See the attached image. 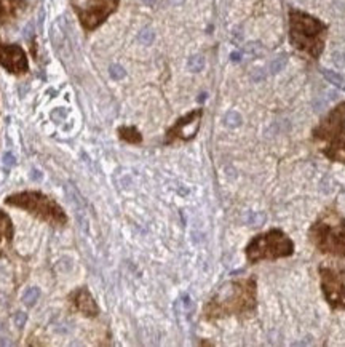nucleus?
Wrapping results in <instances>:
<instances>
[{"instance_id":"1a4fd4ad","label":"nucleus","mask_w":345,"mask_h":347,"mask_svg":"<svg viewBox=\"0 0 345 347\" xmlns=\"http://www.w3.org/2000/svg\"><path fill=\"white\" fill-rule=\"evenodd\" d=\"M0 66L13 76H24L29 72L28 54L18 44H6L0 40Z\"/></svg>"},{"instance_id":"f03ea898","label":"nucleus","mask_w":345,"mask_h":347,"mask_svg":"<svg viewBox=\"0 0 345 347\" xmlns=\"http://www.w3.org/2000/svg\"><path fill=\"white\" fill-rule=\"evenodd\" d=\"M308 238L320 253L345 260V218L338 210L328 208L312 224Z\"/></svg>"},{"instance_id":"aec40b11","label":"nucleus","mask_w":345,"mask_h":347,"mask_svg":"<svg viewBox=\"0 0 345 347\" xmlns=\"http://www.w3.org/2000/svg\"><path fill=\"white\" fill-rule=\"evenodd\" d=\"M139 38H141V42H144V44H150V42H152V38H154L152 30H149V29L142 30V32H141V36H139Z\"/></svg>"},{"instance_id":"20e7f679","label":"nucleus","mask_w":345,"mask_h":347,"mask_svg":"<svg viewBox=\"0 0 345 347\" xmlns=\"http://www.w3.org/2000/svg\"><path fill=\"white\" fill-rule=\"evenodd\" d=\"M5 204L10 206L21 208L37 220L44 221L54 228H62L68 224V214L64 210L50 197L38 190H24L16 192L5 198Z\"/></svg>"},{"instance_id":"4468645a","label":"nucleus","mask_w":345,"mask_h":347,"mask_svg":"<svg viewBox=\"0 0 345 347\" xmlns=\"http://www.w3.org/2000/svg\"><path fill=\"white\" fill-rule=\"evenodd\" d=\"M118 134L123 141H126L130 144H139L142 141V136L134 126H120L118 128Z\"/></svg>"},{"instance_id":"4be33fe9","label":"nucleus","mask_w":345,"mask_h":347,"mask_svg":"<svg viewBox=\"0 0 345 347\" xmlns=\"http://www.w3.org/2000/svg\"><path fill=\"white\" fill-rule=\"evenodd\" d=\"M4 158H5V165H6V166H8V165L12 166V165L14 164V157H13L12 154H5V157H4Z\"/></svg>"},{"instance_id":"f3484780","label":"nucleus","mask_w":345,"mask_h":347,"mask_svg":"<svg viewBox=\"0 0 345 347\" xmlns=\"http://www.w3.org/2000/svg\"><path fill=\"white\" fill-rule=\"evenodd\" d=\"M286 64V56H278L274 61H270V74H278Z\"/></svg>"},{"instance_id":"b1692460","label":"nucleus","mask_w":345,"mask_h":347,"mask_svg":"<svg viewBox=\"0 0 345 347\" xmlns=\"http://www.w3.org/2000/svg\"><path fill=\"white\" fill-rule=\"evenodd\" d=\"M179 2H182V0H174V4H179Z\"/></svg>"},{"instance_id":"0eeeda50","label":"nucleus","mask_w":345,"mask_h":347,"mask_svg":"<svg viewBox=\"0 0 345 347\" xmlns=\"http://www.w3.org/2000/svg\"><path fill=\"white\" fill-rule=\"evenodd\" d=\"M120 0H70L77 18L86 32L98 29L118 8Z\"/></svg>"},{"instance_id":"7ed1b4c3","label":"nucleus","mask_w":345,"mask_h":347,"mask_svg":"<svg viewBox=\"0 0 345 347\" xmlns=\"http://www.w3.org/2000/svg\"><path fill=\"white\" fill-rule=\"evenodd\" d=\"M314 138L323 142V154L332 162L345 164V102L336 106L314 130Z\"/></svg>"},{"instance_id":"9d476101","label":"nucleus","mask_w":345,"mask_h":347,"mask_svg":"<svg viewBox=\"0 0 345 347\" xmlns=\"http://www.w3.org/2000/svg\"><path fill=\"white\" fill-rule=\"evenodd\" d=\"M202 116H203V110L195 109L190 112V114H187L182 118H179L178 122L166 132V142H172L176 140H182V141L192 140L200 128Z\"/></svg>"},{"instance_id":"f8f14e48","label":"nucleus","mask_w":345,"mask_h":347,"mask_svg":"<svg viewBox=\"0 0 345 347\" xmlns=\"http://www.w3.org/2000/svg\"><path fill=\"white\" fill-rule=\"evenodd\" d=\"M28 8V0H0V28L10 26Z\"/></svg>"},{"instance_id":"6e6552de","label":"nucleus","mask_w":345,"mask_h":347,"mask_svg":"<svg viewBox=\"0 0 345 347\" xmlns=\"http://www.w3.org/2000/svg\"><path fill=\"white\" fill-rule=\"evenodd\" d=\"M320 284L326 302L336 310L345 309V266H320Z\"/></svg>"},{"instance_id":"dca6fc26","label":"nucleus","mask_w":345,"mask_h":347,"mask_svg":"<svg viewBox=\"0 0 345 347\" xmlns=\"http://www.w3.org/2000/svg\"><path fill=\"white\" fill-rule=\"evenodd\" d=\"M323 74H324V77L330 80L331 84H334L336 86H339V88H344L345 90V80L340 77V76H338V74H334V72H331V70H323Z\"/></svg>"},{"instance_id":"5701e85b","label":"nucleus","mask_w":345,"mask_h":347,"mask_svg":"<svg viewBox=\"0 0 345 347\" xmlns=\"http://www.w3.org/2000/svg\"><path fill=\"white\" fill-rule=\"evenodd\" d=\"M254 80H262V78H264V72H262V69H259V70H256V72H254Z\"/></svg>"},{"instance_id":"f257e3e1","label":"nucleus","mask_w":345,"mask_h":347,"mask_svg":"<svg viewBox=\"0 0 345 347\" xmlns=\"http://www.w3.org/2000/svg\"><path fill=\"white\" fill-rule=\"evenodd\" d=\"M258 285L256 278L248 277L242 280L227 282L211 298L203 309L204 320H219L226 317H250L258 308Z\"/></svg>"},{"instance_id":"ddd939ff","label":"nucleus","mask_w":345,"mask_h":347,"mask_svg":"<svg viewBox=\"0 0 345 347\" xmlns=\"http://www.w3.org/2000/svg\"><path fill=\"white\" fill-rule=\"evenodd\" d=\"M13 222L5 212L0 210V258H4L12 248Z\"/></svg>"},{"instance_id":"a211bd4d","label":"nucleus","mask_w":345,"mask_h":347,"mask_svg":"<svg viewBox=\"0 0 345 347\" xmlns=\"http://www.w3.org/2000/svg\"><path fill=\"white\" fill-rule=\"evenodd\" d=\"M226 124L228 126H238L242 124V116L238 114V112H235V110L228 112V114L226 116Z\"/></svg>"},{"instance_id":"2eb2a0df","label":"nucleus","mask_w":345,"mask_h":347,"mask_svg":"<svg viewBox=\"0 0 345 347\" xmlns=\"http://www.w3.org/2000/svg\"><path fill=\"white\" fill-rule=\"evenodd\" d=\"M40 296V290L38 288H29L26 293L22 294V301L26 306H34L36 301L38 300Z\"/></svg>"},{"instance_id":"6ab92c4d","label":"nucleus","mask_w":345,"mask_h":347,"mask_svg":"<svg viewBox=\"0 0 345 347\" xmlns=\"http://www.w3.org/2000/svg\"><path fill=\"white\" fill-rule=\"evenodd\" d=\"M203 58L202 56H194V58H190V61H188V68H190V70L196 72V70H200L203 68Z\"/></svg>"},{"instance_id":"423d86ee","label":"nucleus","mask_w":345,"mask_h":347,"mask_svg":"<svg viewBox=\"0 0 345 347\" xmlns=\"http://www.w3.org/2000/svg\"><path fill=\"white\" fill-rule=\"evenodd\" d=\"M251 264L260 261H274L278 258H288L294 253L292 240L280 229H272L254 237L244 250Z\"/></svg>"},{"instance_id":"39448f33","label":"nucleus","mask_w":345,"mask_h":347,"mask_svg":"<svg viewBox=\"0 0 345 347\" xmlns=\"http://www.w3.org/2000/svg\"><path fill=\"white\" fill-rule=\"evenodd\" d=\"M324 36L326 26L322 21L306 13L291 12V40L296 48L316 58L323 52Z\"/></svg>"},{"instance_id":"393cba45","label":"nucleus","mask_w":345,"mask_h":347,"mask_svg":"<svg viewBox=\"0 0 345 347\" xmlns=\"http://www.w3.org/2000/svg\"><path fill=\"white\" fill-rule=\"evenodd\" d=\"M147 2H150V0H147Z\"/></svg>"},{"instance_id":"9b49d317","label":"nucleus","mask_w":345,"mask_h":347,"mask_svg":"<svg viewBox=\"0 0 345 347\" xmlns=\"http://www.w3.org/2000/svg\"><path fill=\"white\" fill-rule=\"evenodd\" d=\"M70 304L77 312L85 317H96L100 314V308L94 301V298L86 288H78L70 294Z\"/></svg>"},{"instance_id":"412c9836","label":"nucleus","mask_w":345,"mask_h":347,"mask_svg":"<svg viewBox=\"0 0 345 347\" xmlns=\"http://www.w3.org/2000/svg\"><path fill=\"white\" fill-rule=\"evenodd\" d=\"M110 74L114 78H122L123 76H125V70H123L120 66H112L110 68Z\"/></svg>"}]
</instances>
